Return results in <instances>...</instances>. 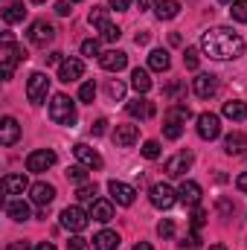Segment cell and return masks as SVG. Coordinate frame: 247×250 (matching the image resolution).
Here are the masks:
<instances>
[{"label": "cell", "instance_id": "obj_1", "mask_svg": "<svg viewBox=\"0 0 247 250\" xmlns=\"http://www.w3.org/2000/svg\"><path fill=\"white\" fill-rule=\"evenodd\" d=\"M201 50L215 62L239 59V56H245V38L227 26H212L201 35Z\"/></svg>", "mask_w": 247, "mask_h": 250}, {"label": "cell", "instance_id": "obj_2", "mask_svg": "<svg viewBox=\"0 0 247 250\" xmlns=\"http://www.w3.org/2000/svg\"><path fill=\"white\" fill-rule=\"evenodd\" d=\"M26 59V53H21L18 50V44L12 41V32H3V44H0V64H3V79L9 82L12 79V73H15V64L23 62Z\"/></svg>", "mask_w": 247, "mask_h": 250}, {"label": "cell", "instance_id": "obj_3", "mask_svg": "<svg viewBox=\"0 0 247 250\" xmlns=\"http://www.w3.org/2000/svg\"><path fill=\"white\" fill-rule=\"evenodd\" d=\"M50 120L56 125H73L76 123V105L67 93H56L50 102Z\"/></svg>", "mask_w": 247, "mask_h": 250}, {"label": "cell", "instance_id": "obj_4", "mask_svg": "<svg viewBox=\"0 0 247 250\" xmlns=\"http://www.w3.org/2000/svg\"><path fill=\"white\" fill-rule=\"evenodd\" d=\"M47 93H50V79H47V73H32L29 82H26V99H29L32 105H41V102L47 99Z\"/></svg>", "mask_w": 247, "mask_h": 250}, {"label": "cell", "instance_id": "obj_5", "mask_svg": "<svg viewBox=\"0 0 247 250\" xmlns=\"http://www.w3.org/2000/svg\"><path fill=\"white\" fill-rule=\"evenodd\" d=\"M53 166H56V151H53V148H35V151H29V157H26V169L35 172V175H41V172H47V169H53Z\"/></svg>", "mask_w": 247, "mask_h": 250}, {"label": "cell", "instance_id": "obj_6", "mask_svg": "<svg viewBox=\"0 0 247 250\" xmlns=\"http://www.w3.org/2000/svg\"><path fill=\"white\" fill-rule=\"evenodd\" d=\"M90 221V212H84L82 207H67L62 212V227L70 230V233H82Z\"/></svg>", "mask_w": 247, "mask_h": 250}, {"label": "cell", "instance_id": "obj_7", "mask_svg": "<svg viewBox=\"0 0 247 250\" xmlns=\"http://www.w3.org/2000/svg\"><path fill=\"white\" fill-rule=\"evenodd\" d=\"M148 201H151V207H157V209H169V207L178 201V192L169 187V184H154V187L148 189Z\"/></svg>", "mask_w": 247, "mask_h": 250}, {"label": "cell", "instance_id": "obj_8", "mask_svg": "<svg viewBox=\"0 0 247 250\" xmlns=\"http://www.w3.org/2000/svg\"><path fill=\"white\" fill-rule=\"evenodd\" d=\"M192 163H195V154L192 151H178L175 157L166 160V175L169 178H184L186 172L192 169Z\"/></svg>", "mask_w": 247, "mask_h": 250}, {"label": "cell", "instance_id": "obj_9", "mask_svg": "<svg viewBox=\"0 0 247 250\" xmlns=\"http://www.w3.org/2000/svg\"><path fill=\"white\" fill-rule=\"evenodd\" d=\"M192 90H195L198 99H212L215 90H218V79H215L212 73H198V76L192 79Z\"/></svg>", "mask_w": 247, "mask_h": 250}, {"label": "cell", "instance_id": "obj_10", "mask_svg": "<svg viewBox=\"0 0 247 250\" xmlns=\"http://www.w3.org/2000/svg\"><path fill=\"white\" fill-rule=\"evenodd\" d=\"M73 154H76V160H79L82 166H87V169H102V166H105L102 154H99L96 148L84 146V143H76V146H73Z\"/></svg>", "mask_w": 247, "mask_h": 250}, {"label": "cell", "instance_id": "obj_11", "mask_svg": "<svg viewBox=\"0 0 247 250\" xmlns=\"http://www.w3.org/2000/svg\"><path fill=\"white\" fill-rule=\"evenodd\" d=\"M218 134H221V120H218V114L204 111V114L198 117V137H201V140H215Z\"/></svg>", "mask_w": 247, "mask_h": 250}, {"label": "cell", "instance_id": "obj_12", "mask_svg": "<svg viewBox=\"0 0 247 250\" xmlns=\"http://www.w3.org/2000/svg\"><path fill=\"white\" fill-rule=\"evenodd\" d=\"M53 38H56L53 23H47V21H35V23L29 26V44H35V47H47Z\"/></svg>", "mask_w": 247, "mask_h": 250}, {"label": "cell", "instance_id": "obj_13", "mask_svg": "<svg viewBox=\"0 0 247 250\" xmlns=\"http://www.w3.org/2000/svg\"><path fill=\"white\" fill-rule=\"evenodd\" d=\"M82 73H84V64H82V59H76V56H67V59L59 64V79H62L64 84L79 82Z\"/></svg>", "mask_w": 247, "mask_h": 250}, {"label": "cell", "instance_id": "obj_14", "mask_svg": "<svg viewBox=\"0 0 247 250\" xmlns=\"http://www.w3.org/2000/svg\"><path fill=\"white\" fill-rule=\"evenodd\" d=\"M108 192H111V201L120 204V207H131L134 198H137V189L123 184V181H111V184H108Z\"/></svg>", "mask_w": 247, "mask_h": 250}, {"label": "cell", "instance_id": "obj_15", "mask_svg": "<svg viewBox=\"0 0 247 250\" xmlns=\"http://www.w3.org/2000/svg\"><path fill=\"white\" fill-rule=\"evenodd\" d=\"M29 198H32V204H38V207H50L53 198H56V187L47 184V181H38V184L29 187Z\"/></svg>", "mask_w": 247, "mask_h": 250}, {"label": "cell", "instance_id": "obj_16", "mask_svg": "<svg viewBox=\"0 0 247 250\" xmlns=\"http://www.w3.org/2000/svg\"><path fill=\"white\" fill-rule=\"evenodd\" d=\"M21 140V125H18V120L15 117H3L0 120V146H15Z\"/></svg>", "mask_w": 247, "mask_h": 250}, {"label": "cell", "instance_id": "obj_17", "mask_svg": "<svg viewBox=\"0 0 247 250\" xmlns=\"http://www.w3.org/2000/svg\"><path fill=\"white\" fill-rule=\"evenodd\" d=\"M125 111H128V117H134V120H151V117H154V102H148L145 96H137L134 102L125 105Z\"/></svg>", "mask_w": 247, "mask_h": 250}, {"label": "cell", "instance_id": "obj_18", "mask_svg": "<svg viewBox=\"0 0 247 250\" xmlns=\"http://www.w3.org/2000/svg\"><path fill=\"white\" fill-rule=\"evenodd\" d=\"M99 64L108 73H120V70H125V64H128V56H125L123 50H108V53L99 56Z\"/></svg>", "mask_w": 247, "mask_h": 250}, {"label": "cell", "instance_id": "obj_19", "mask_svg": "<svg viewBox=\"0 0 247 250\" xmlns=\"http://www.w3.org/2000/svg\"><path fill=\"white\" fill-rule=\"evenodd\" d=\"M6 215H9L12 221H26V218H32L29 204H26L23 198H9V201H6Z\"/></svg>", "mask_w": 247, "mask_h": 250}, {"label": "cell", "instance_id": "obj_20", "mask_svg": "<svg viewBox=\"0 0 247 250\" xmlns=\"http://www.w3.org/2000/svg\"><path fill=\"white\" fill-rule=\"evenodd\" d=\"M224 151H227L230 157H239V154H245V151H247V134H242V131H233V134H227V137H224Z\"/></svg>", "mask_w": 247, "mask_h": 250}, {"label": "cell", "instance_id": "obj_21", "mask_svg": "<svg viewBox=\"0 0 247 250\" xmlns=\"http://www.w3.org/2000/svg\"><path fill=\"white\" fill-rule=\"evenodd\" d=\"M137 140H140V128H137V125H117V128H114V143H117V146L128 148V146H134Z\"/></svg>", "mask_w": 247, "mask_h": 250}, {"label": "cell", "instance_id": "obj_22", "mask_svg": "<svg viewBox=\"0 0 247 250\" xmlns=\"http://www.w3.org/2000/svg\"><path fill=\"white\" fill-rule=\"evenodd\" d=\"M178 201L186 204V207H198L201 204V187L195 181H184L181 189H178Z\"/></svg>", "mask_w": 247, "mask_h": 250}, {"label": "cell", "instance_id": "obj_23", "mask_svg": "<svg viewBox=\"0 0 247 250\" xmlns=\"http://www.w3.org/2000/svg\"><path fill=\"white\" fill-rule=\"evenodd\" d=\"M26 189H29V184H26V175H6V178H3V192H6L9 198L23 195Z\"/></svg>", "mask_w": 247, "mask_h": 250}, {"label": "cell", "instance_id": "obj_24", "mask_svg": "<svg viewBox=\"0 0 247 250\" xmlns=\"http://www.w3.org/2000/svg\"><path fill=\"white\" fill-rule=\"evenodd\" d=\"M90 218L93 221H99V224H108L111 218H114V204L111 201H93V207H90Z\"/></svg>", "mask_w": 247, "mask_h": 250}, {"label": "cell", "instance_id": "obj_25", "mask_svg": "<svg viewBox=\"0 0 247 250\" xmlns=\"http://www.w3.org/2000/svg\"><path fill=\"white\" fill-rule=\"evenodd\" d=\"M221 114H224L227 120H233V123H245V120H247V102H239V99H230V102H224Z\"/></svg>", "mask_w": 247, "mask_h": 250}, {"label": "cell", "instance_id": "obj_26", "mask_svg": "<svg viewBox=\"0 0 247 250\" xmlns=\"http://www.w3.org/2000/svg\"><path fill=\"white\" fill-rule=\"evenodd\" d=\"M120 248V233L114 230H102L93 236V250H117Z\"/></svg>", "mask_w": 247, "mask_h": 250}, {"label": "cell", "instance_id": "obj_27", "mask_svg": "<svg viewBox=\"0 0 247 250\" xmlns=\"http://www.w3.org/2000/svg\"><path fill=\"white\" fill-rule=\"evenodd\" d=\"M131 87H134L137 93H148V90H151V76H148V70L134 67V70H131Z\"/></svg>", "mask_w": 247, "mask_h": 250}, {"label": "cell", "instance_id": "obj_28", "mask_svg": "<svg viewBox=\"0 0 247 250\" xmlns=\"http://www.w3.org/2000/svg\"><path fill=\"white\" fill-rule=\"evenodd\" d=\"M178 12H181L178 0H157V6H154V15L160 21H172V18H178Z\"/></svg>", "mask_w": 247, "mask_h": 250}, {"label": "cell", "instance_id": "obj_29", "mask_svg": "<svg viewBox=\"0 0 247 250\" xmlns=\"http://www.w3.org/2000/svg\"><path fill=\"white\" fill-rule=\"evenodd\" d=\"M169 64H172V59H169V53H166V50H151V53H148V67H151V70L166 73V70H169Z\"/></svg>", "mask_w": 247, "mask_h": 250}, {"label": "cell", "instance_id": "obj_30", "mask_svg": "<svg viewBox=\"0 0 247 250\" xmlns=\"http://www.w3.org/2000/svg\"><path fill=\"white\" fill-rule=\"evenodd\" d=\"M23 18H26L23 3H12V6H6V12H3V21H6V23H21Z\"/></svg>", "mask_w": 247, "mask_h": 250}, {"label": "cell", "instance_id": "obj_31", "mask_svg": "<svg viewBox=\"0 0 247 250\" xmlns=\"http://www.w3.org/2000/svg\"><path fill=\"white\" fill-rule=\"evenodd\" d=\"M87 21H90V26H99V29H102V26L108 23V9H105V6H93L90 15H87Z\"/></svg>", "mask_w": 247, "mask_h": 250}, {"label": "cell", "instance_id": "obj_32", "mask_svg": "<svg viewBox=\"0 0 247 250\" xmlns=\"http://www.w3.org/2000/svg\"><path fill=\"white\" fill-rule=\"evenodd\" d=\"M189 117H192L189 105H172V108L166 111V120H175V123H186Z\"/></svg>", "mask_w": 247, "mask_h": 250}, {"label": "cell", "instance_id": "obj_33", "mask_svg": "<svg viewBox=\"0 0 247 250\" xmlns=\"http://www.w3.org/2000/svg\"><path fill=\"white\" fill-rule=\"evenodd\" d=\"M230 18L239 21V23H247V0H233L230 3Z\"/></svg>", "mask_w": 247, "mask_h": 250}, {"label": "cell", "instance_id": "obj_34", "mask_svg": "<svg viewBox=\"0 0 247 250\" xmlns=\"http://www.w3.org/2000/svg\"><path fill=\"white\" fill-rule=\"evenodd\" d=\"M181 134H184V123L166 120V125H163V137H166V140H181Z\"/></svg>", "mask_w": 247, "mask_h": 250}, {"label": "cell", "instance_id": "obj_35", "mask_svg": "<svg viewBox=\"0 0 247 250\" xmlns=\"http://www.w3.org/2000/svg\"><path fill=\"white\" fill-rule=\"evenodd\" d=\"M120 35H123V29H120L117 23H105V26H102V41L114 44V41H120Z\"/></svg>", "mask_w": 247, "mask_h": 250}, {"label": "cell", "instance_id": "obj_36", "mask_svg": "<svg viewBox=\"0 0 247 250\" xmlns=\"http://www.w3.org/2000/svg\"><path fill=\"white\" fill-rule=\"evenodd\" d=\"M143 157L145 160H157L160 157V143L157 140H145L143 143Z\"/></svg>", "mask_w": 247, "mask_h": 250}, {"label": "cell", "instance_id": "obj_37", "mask_svg": "<svg viewBox=\"0 0 247 250\" xmlns=\"http://www.w3.org/2000/svg\"><path fill=\"white\" fill-rule=\"evenodd\" d=\"M82 56H87V59H99L102 53H99V41L96 38H87V41H82Z\"/></svg>", "mask_w": 247, "mask_h": 250}, {"label": "cell", "instance_id": "obj_38", "mask_svg": "<svg viewBox=\"0 0 247 250\" xmlns=\"http://www.w3.org/2000/svg\"><path fill=\"white\" fill-rule=\"evenodd\" d=\"M79 99H82V102H93V99H96V82H84V84L79 87Z\"/></svg>", "mask_w": 247, "mask_h": 250}, {"label": "cell", "instance_id": "obj_39", "mask_svg": "<svg viewBox=\"0 0 247 250\" xmlns=\"http://www.w3.org/2000/svg\"><path fill=\"white\" fill-rule=\"evenodd\" d=\"M67 178L76 181V184H87V166H70L67 169Z\"/></svg>", "mask_w": 247, "mask_h": 250}, {"label": "cell", "instance_id": "obj_40", "mask_svg": "<svg viewBox=\"0 0 247 250\" xmlns=\"http://www.w3.org/2000/svg\"><path fill=\"white\" fill-rule=\"evenodd\" d=\"M76 195H79V201H90L93 204L96 201V184H79V192Z\"/></svg>", "mask_w": 247, "mask_h": 250}, {"label": "cell", "instance_id": "obj_41", "mask_svg": "<svg viewBox=\"0 0 247 250\" xmlns=\"http://www.w3.org/2000/svg\"><path fill=\"white\" fill-rule=\"evenodd\" d=\"M184 64L189 67V70H198V64H201V56H198V50H195V47H186Z\"/></svg>", "mask_w": 247, "mask_h": 250}, {"label": "cell", "instance_id": "obj_42", "mask_svg": "<svg viewBox=\"0 0 247 250\" xmlns=\"http://www.w3.org/2000/svg\"><path fill=\"white\" fill-rule=\"evenodd\" d=\"M108 96H111V99H123L125 96V84L120 79H111V82H108Z\"/></svg>", "mask_w": 247, "mask_h": 250}, {"label": "cell", "instance_id": "obj_43", "mask_svg": "<svg viewBox=\"0 0 247 250\" xmlns=\"http://www.w3.org/2000/svg\"><path fill=\"white\" fill-rule=\"evenodd\" d=\"M204 224H206V209L198 204V207H195V212H192V230H201Z\"/></svg>", "mask_w": 247, "mask_h": 250}, {"label": "cell", "instance_id": "obj_44", "mask_svg": "<svg viewBox=\"0 0 247 250\" xmlns=\"http://www.w3.org/2000/svg\"><path fill=\"white\" fill-rule=\"evenodd\" d=\"M157 236H160V239H172V236H175V224H172V218H163V221L157 224Z\"/></svg>", "mask_w": 247, "mask_h": 250}, {"label": "cell", "instance_id": "obj_45", "mask_svg": "<svg viewBox=\"0 0 247 250\" xmlns=\"http://www.w3.org/2000/svg\"><path fill=\"white\" fill-rule=\"evenodd\" d=\"M67 250H93V248H90V242H87V239H82V236H73V239L67 242Z\"/></svg>", "mask_w": 247, "mask_h": 250}, {"label": "cell", "instance_id": "obj_46", "mask_svg": "<svg viewBox=\"0 0 247 250\" xmlns=\"http://www.w3.org/2000/svg\"><path fill=\"white\" fill-rule=\"evenodd\" d=\"M198 242H201V236H198V230H192V233H189V236H186L184 242H181V248H195V245H198Z\"/></svg>", "mask_w": 247, "mask_h": 250}, {"label": "cell", "instance_id": "obj_47", "mask_svg": "<svg viewBox=\"0 0 247 250\" xmlns=\"http://www.w3.org/2000/svg\"><path fill=\"white\" fill-rule=\"evenodd\" d=\"M90 131H93V137H102L108 131V120H96V123L90 125Z\"/></svg>", "mask_w": 247, "mask_h": 250}, {"label": "cell", "instance_id": "obj_48", "mask_svg": "<svg viewBox=\"0 0 247 250\" xmlns=\"http://www.w3.org/2000/svg\"><path fill=\"white\" fill-rule=\"evenodd\" d=\"M70 3H73V0H59V3H56V12H59L62 18H67V15L73 12V9H70Z\"/></svg>", "mask_w": 247, "mask_h": 250}, {"label": "cell", "instance_id": "obj_49", "mask_svg": "<svg viewBox=\"0 0 247 250\" xmlns=\"http://www.w3.org/2000/svg\"><path fill=\"white\" fill-rule=\"evenodd\" d=\"M108 6H111V9H117V12H125V9L131 6V0H108Z\"/></svg>", "mask_w": 247, "mask_h": 250}, {"label": "cell", "instance_id": "obj_50", "mask_svg": "<svg viewBox=\"0 0 247 250\" xmlns=\"http://www.w3.org/2000/svg\"><path fill=\"white\" fill-rule=\"evenodd\" d=\"M6 250H35V248H32L29 242H12V245H9Z\"/></svg>", "mask_w": 247, "mask_h": 250}, {"label": "cell", "instance_id": "obj_51", "mask_svg": "<svg viewBox=\"0 0 247 250\" xmlns=\"http://www.w3.org/2000/svg\"><path fill=\"white\" fill-rule=\"evenodd\" d=\"M64 53H59V50H56V53H50V56H47V64H62L64 59H62Z\"/></svg>", "mask_w": 247, "mask_h": 250}, {"label": "cell", "instance_id": "obj_52", "mask_svg": "<svg viewBox=\"0 0 247 250\" xmlns=\"http://www.w3.org/2000/svg\"><path fill=\"white\" fill-rule=\"evenodd\" d=\"M218 207H221V212H224V215H230V212L236 209V207H233L230 201H218Z\"/></svg>", "mask_w": 247, "mask_h": 250}, {"label": "cell", "instance_id": "obj_53", "mask_svg": "<svg viewBox=\"0 0 247 250\" xmlns=\"http://www.w3.org/2000/svg\"><path fill=\"white\" fill-rule=\"evenodd\" d=\"M236 187L242 189V192H247V172H245V175H239V178H236Z\"/></svg>", "mask_w": 247, "mask_h": 250}, {"label": "cell", "instance_id": "obj_54", "mask_svg": "<svg viewBox=\"0 0 247 250\" xmlns=\"http://www.w3.org/2000/svg\"><path fill=\"white\" fill-rule=\"evenodd\" d=\"M134 41H137V44H148V32H137Z\"/></svg>", "mask_w": 247, "mask_h": 250}, {"label": "cell", "instance_id": "obj_55", "mask_svg": "<svg viewBox=\"0 0 247 250\" xmlns=\"http://www.w3.org/2000/svg\"><path fill=\"white\" fill-rule=\"evenodd\" d=\"M137 6H140V12H145V9L154 6V0H137Z\"/></svg>", "mask_w": 247, "mask_h": 250}, {"label": "cell", "instance_id": "obj_56", "mask_svg": "<svg viewBox=\"0 0 247 250\" xmlns=\"http://www.w3.org/2000/svg\"><path fill=\"white\" fill-rule=\"evenodd\" d=\"M134 250H154V248H151L148 242H137V245H134Z\"/></svg>", "mask_w": 247, "mask_h": 250}, {"label": "cell", "instance_id": "obj_57", "mask_svg": "<svg viewBox=\"0 0 247 250\" xmlns=\"http://www.w3.org/2000/svg\"><path fill=\"white\" fill-rule=\"evenodd\" d=\"M35 250H56V245H50V242H41Z\"/></svg>", "mask_w": 247, "mask_h": 250}, {"label": "cell", "instance_id": "obj_58", "mask_svg": "<svg viewBox=\"0 0 247 250\" xmlns=\"http://www.w3.org/2000/svg\"><path fill=\"white\" fill-rule=\"evenodd\" d=\"M209 250H227V248H224V245H212Z\"/></svg>", "mask_w": 247, "mask_h": 250}, {"label": "cell", "instance_id": "obj_59", "mask_svg": "<svg viewBox=\"0 0 247 250\" xmlns=\"http://www.w3.org/2000/svg\"><path fill=\"white\" fill-rule=\"evenodd\" d=\"M218 3H233V0H218Z\"/></svg>", "mask_w": 247, "mask_h": 250}, {"label": "cell", "instance_id": "obj_60", "mask_svg": "<svg viewBox=\"0 0 247 250\" xmlns=\"http://www.w3.org/2000/svg\"><path fill=\"white\" fill-rule=\"evenodd\" d=\"M32 3H47V0H32Z\"/></svg>", "mask_w": 247, "mask_h": 250}, {"label": "cell", "instance_id": "obj_61", "mask_svg": "<svg viewBox=\"0 0 247 250\" xmlns=\"http://www.w3.org/2000/svg\"><path fill=\"white\" fill-rule=\"evenodd\" d=\"M73 3H79V0H73Z\"/></svg>", "mask_w": 247, "mask_h": 250}]
</instances>
